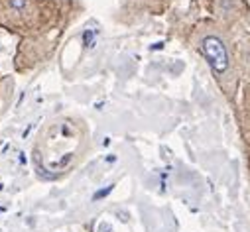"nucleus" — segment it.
<instances>
[{
	"label": "nucleus",
	"mask_w": 250,
	"mask_h": 232,
	"mask_svg": "<svg viewBox=\"0 0 250 232\" xmlns=\"http://www.w3.org/2000/svg\"><path fill=\"white\" fill-rule=\"evenodd\" d=\"M199 49L205 57V61L209 63L213 75L219 79L221 87H225L227 93L232 95L236 77H234V67H232V55L229 51L227 41L217 32H209V34L201 36Z\"/></svg>",
	"instance_id": "1"
},
{
	"label": "nucleus",
	"mask_w": 250,
	"mask_h": 232,
	"mask_svg": "<svg viewBox=\"0 0 250 232\" xmlns=\"http://www.w3.org/2000/svg\"><path fill=\"white\" fill-rule=\"evenodd\" d=\"M26 4H28V0H10V6H12L14 10H24Z\"/></svg>",
	"instance_id": "2"
},
{
	"label": "nucleus",
	"mask_w": 250,
	"mask_h": 232,
	"mask_svg": "<svg viewBox=\"0 0 250 232\" xmlns=\"http://www.w3.org/2000/svg\"><path fill=\"white\" fill-rule=\"evenodd\" d=\"M110 191H112V185H108L106 189H101L99 193H95V197H93V201H99V199H103V197H106V195H108Z\"/></svg>",
	"instance_id": "3"
}]
</instances>
